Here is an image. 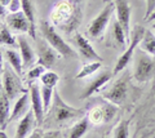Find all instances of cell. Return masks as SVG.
I'll use <instances>...</instances> for the list:
<instances>
[{
    "instance_id": "obj_1",
    "label": "cell",
    "mask_w": 155,
    "mask_h": 138,
    "mask_svg": "<svg viewBox=\"0 0 155 138\" xmlns=\"http://www.w3.org/2000/svg\"><path fill=\"white\" fill-rule=\"evenodd\" d=\"M51 20L53 25H56L58 28L66 31L67 34H71L80 25L81 21L80 8L71 2H61L52 11Z\"/></svg>"
},
{
    "instance_id": "obj_2",
    "label": "cell",
    "mask_w": 155,
    "mask_h": 138,
    "mask_svg": "<svg viewBox=\"0 0 155 138\" xmlns=\"http://www.w3.org/2000/svg\"><path fill=\"white\" fill-rule=\"evenodd\" d=\"M85 108H75L67 104L58 90L54 89L52 101V120L57 124H64V123L71 120L74 117H80L85 115Z\"/></svg>"
},
{
    "instance_id": "obj_3",
    "label": "cell",
    "mask_w": 155,
    "mask_h": 138,
    "mask_svg": "<svg viewBox=\"0 0 155 138\" xmlns=\"http://www.w3.org/2000/svg\"><path fill=\"white\" fill-rule=\"evenodd\" d=\"M40 31H41V35L44 36V39L47 40L48 44L51 47H53L62 57H65V58H76L78 57L76 52L62 39L61 35L56 31V28L48 21L40 22Z\"/></svg>"
},
{
    "instance_id": "obj_4",
    "label": "cell",
    "mask_w": 155,
    "mask_h": 138,
    "mask_svg": "<svg viewBox=\"0 0 155 138\" xmlns=\"http://www.w3.org/2000/svg\"><path fill=\"white\" fill-rule=\"evenodd\" d=\"M155 75V56L138 49L134 52V71L133 76L138 83H146Z\"/></svg>"
},
{
    "instance_id": "obj_5",
    "label": "cell",
    "mask_w": 155,
    "mask_h": 138,
    "mask_svg": "<svg viewBox=\"0 0 155 138\" xmlns=\"http://www.w3.org/2000/svg\"><path fill=\"white\" fill-rule=\"evenodd\" d=\"M145 28L142 26H136L133 28V31H132V34H130V40H129V47H128V49L123 52V54L119 57V59H118V62L115 63V67H114V71H113V74L114 75H118L120 71H123L125 67L128 66V63L130 62V59H132V57L134 54V49L137 48V45L141 43L142 40V36L145 34Z\"/></svg>"
},
{
    "instance_id": "obj_6",
    "label": "cell",
    "mask_w": 155,
    "mask_h": 138,
    "mask_svg": "<svg viewBox=\"0 0 155 138\" xmlns=\"http://www.w3.org/2000/svg\"><path fill=\"white\" fill-rule=\"evenodd\" d=\"M114 11H115V3L114 2L106 3L105 8L102 9V12H101L98 16H97L94 20L89 23L88 28H87V32H88V35L91 37H93V39H98V37L102 36L106 26L109 25L111 14H113Z\"/></svg>"
},
{
    "instance_id": "obj_7",
    "label": "cell",
    "mask_w": 155,
    "mask_h": 138,
    "mask_svg": "<svg viewBox=\"0 0 155 138\" xmlns=\"http://www.w3.org/2000/svg\"><path fill=\"white\" fill-rule=\"evenodd\" d=\"M2 79H3L2 88L5 90V93H7L9 99L16 98V96L18 93L26 92V90L22 89V82H21V79H19V75L13 69H9V67L4 69L3 67Z\"/></svg>"
},
{
    "instance_id": "obj_8",
    "label": "cell",
    "mask_w": 155,
    "mask_h": 138,
    "mask_svg": "<svg viewBox=\"0 0 155 138\" xmlns=\"http://www.w3.org/2000/svg\"><path fill=\"white\" fill-rule=\"evenodd\" d=\"M127 92H128V74H124L107 90H105L104 97L111 103L120 104L123 103L125 97H127Z\"/></svg>"
},
{
    "instance_id": "obj_9",
    "label": "cell",
    "mask_w": 155,
    "mask_h": 138,
    "mask_svg": "<svg viewBox=\"0 0 155 138\" xmlns=\"http://www.w3.org/2000/svg\"><path fill=\"white\" fill-rule=\"evenodd\" d=\"M30 101H31V110L34 111V115L36 119V124H43L44 120V103L41 98V89L39 88L38 84H30Z\"/></svg>"
},
{
    "instance_id": "obj_10",
    "label": "cell",
    "mask_w": 155,
    "mask_h": 138,
    "mask_svg": "<svg viewBox=\"0 0 155 138\" xmlns=\"http://www.w3.org/2000/svg\"><path fill=\"white\" fill-rule=\"evenodd\" d=\"M115 3V12H116V20L122 25L123 30L127 35L128 43L130 40V34L129 31V23H130V5L128 0H114Z\"/></svg>"
},
{
    "instance_id": "obj_11",
    "label": "cell",
    "mask_w": 155,
    "mask_h": 138,
    "mask_svg": "<svg viewBox=\"0 0 155 138\" xmlns=\"http://www.w3.org/2000/svg\"><path fill=\"white\" fill-rule=\"evenodd\" d=\"M38 52H39V57H38V63L39 65H43L45 69H51L56 65L58 54L60 53H58L53 47L48 45L44 41H39Z\"/></svg>"
},
{
    "instance_id": "obj_12",
    "label": "cell",
    "mask_w": 155,
    "mask_h": 138,
    "mask_svg": "<svg viewBox=\"0 0 155 138\" xmlns=\"http://www.w3.org/2000/svg\"><path fill=\"white\" fill-rule=\"evenodd\" d=\"M113 75H114V74L110 72V71H102V72H100V74L97 75L96 78L85 87V89L83 90V93L80 94V99H85V98L91 97L92 94L97 93L101 88L104 87V85H106V84L110 82L111 78H113Z\"/></svg>"
},
{
    "instance_id": "obj_13",
    "label": "cell",
    "mask_w": 155,
    "mask_h": 138,
    "mask_svg": "<svg viewBox=\"0 0 155 138\" xmlns=\"http://www.w3.org/2000/svg\"><path fill=\"white\" fill-rule=\"evenodd\" d=\"M75 43L78 45V50H79L80 56L83 57L84 59L87 61H98V62H102V57H101L97 52L93 49V47L91 45V43L88 41L85 36H83L81 34H78L75 35Z\"/></svg>"
},
{
    "instance_id": "obj_14",
    "label": "cell",
    "mask_w": 155,
    "mask_h": 138,
    "mask_svg": "<svg viewBox=\"0 0 155 138\" xmlns=\"http://www.w3.org/2000/svg\"><path fill=\"white\" fill-rule=\"evenodd\" d=\"M5 21L8 27L16 32H28L30 30V23H28V20L23 11L11 12L5 17Z\"/></svg>"
},
{
    "instance_id": "obj_15",
    "label": "cell",
    "mask_w": 155,
    "mask_h": 138,
    "mask_svg": "<svg viewBox=\"0 0 155 138\" xmlns=\"http://www.w3.org/2000/svg\"><path fill=\"white\" fill-rule=\"evenodd\" d=\"M35 121H36V119H35V115H34V111L28 110V112L26 115H23V117L19 120L14 138H26L28 136V133L31 132Z\"/></svg>"
},
{
    "instance_id": "obj_16",
    "label": "cell",
    "mask_w": 155,
    "mask_h": 138,
    "mask_svg": "<svg viewBox=\"0 0 155 138\" xmlns=\"http://www.w3.org/2000/svg\"><path fill=\"white\" fill-rule=\"evenodd\" d=\"M17 40H18V45H19V52H21L19 54H21V57H22L23 69H28L36 59L35 52H34L31 45L28 44V41L23 36H18Z\"/></svg>"
},
{
    "instance_id": "obj_17",
    "label": "cell",
    "mask_w": 155,
    "mask_h": 138,
    "mask_svg": "<svg viewBox=\"0 0 155 138\" xmlns=\"http://www.w3.org/2000/svg\"><path fill=\"white\" fill-rule=\"evenodd\" d=\"M21 9L26 14L28 23H30V30L28 35L31 39L36 40V22H35V5H34L32 0H21Z\"/></svg>"
},
{
    "instance_id": "obj_18",
    "label": "cell",
    "mask_w": 155,
    "mask_h": 138,
    "mask_svg": "<svg viewBox=\"0 0 155 138\" xmlns=\"http://www.w3.org/2000/svg\"><path fill=\"white\" fill-rule=\"evenodd\" d=\"M11 114L12 112H9V98L5 90L2 88L0 90V129L2 130L7 128L8 121L11 120Z\"/></svg>"
},
{
    "instance_id": "obj_19",
    "label": "cell",
    "mask_w": 155,
    "mask_h": 138,
    "mask_svg": "<svg viewBox=\"0 0 155 138\" xmlns=\"http://www.w3.org/2000/svg\"><path fill=\"white\" fill-rule=\"evenodd\" d=\"M28 99H30V93L23 92V94L14 103L13 111L11 114V120H16V119L21 117L22 115H26L28 112Z\"/></svg>"
},
{
    "instance_id": "obj_20",
    "label": "cell",
    "mask_w": 155,
    "mask_h": 138,
    "mask_svg": "<svg viewBox=\"0 0 155 138\" xmlns=\"http://www.w3.org/2000/svg\"><path fill=\"white\" fill-rule=\"evenodd\" d=\"M89 124H91V119L88 116V114H85V115L81 116L80 120L70 129L69 138H81L87 133V130L89 129Z\"/></svg>"
},
{
    "instance_id": "obj_21",
    "label": "cell",
    "mask_w": 155,
    "mask_h": 138,
    "mask_svg": "<svg viewBox=\"0 0 155 138\" xmlns=\"http://www.w3.org/2000/svg\"><path fill=\"white\" fill-rule=\"evenodd\" d=\"M111 110L110 106H105V107H94L88 116L91 119V123L93 124H101V123H105V121H109L110 120V115H109V111Z\"/></svg>"
},
{
    "instance_id": "obj_22",
    "label": "cell",
    "mask_w": 155,
    "mask_h": 138,
    "mask_svg": "<svg viewBox=\"0 0 155 138\" xmlns=\"http://www.w3.org/2000/svg\"><path fill=\"white\" fill-rule=\"evenodd\" d=\"M5 54V58L7 61L11 65V67L16 71L18 75H22V70H23V62H22V57L21 54H18L16 50H12V49H7L4 52Z\"/></svg>"
},
{
    "instance_id": "obj_23",
    "label": "cell",
    "mask_w": 155,
    "mask_h": 138,
    "mask_svg": "<svg viewBox=\"0 0 155 138\" xmlns=\"http://www.w3.org/2000/svg\"><path fill=\"white\" fill-rule=\"evenodd\" d=\"M140 49L146 52L150 56H155V35L151 31H145L142 40L140 43Z\"/></svg>"
},
{
    "instance_id": "obj_24",
    "label": "cell",
    "mask_w": 155,
    "mask_h": 138,
    "mask_svg": "<svg viewBox=\"0 0 155 138\" xmlns=\"http://www.w3.org/2000/svg\"><path fill=\"white\" fill-rule=\"evenodd\" d=\"M113 39H114V41L116 43V45H118L119 48H122V49H124L125 43L128 41L127 35H125L123 27H122V25L119 23L118 20H115L114 23H113Z\"/></svg>"
},
{
    "instance_id": "obj_25",
    "label": "cell",
    "mask_w": 155,
    "mask_h": 138,
    "mask_svg": "<svg viewBox=\"0 0 155 138\" xmlns=\"http://www.w3.org/2000/svg\"><path fill=\"white\" fill-rule=\"evenodd\" d=\"M100 69H101V62H98V61H91V62L85 63L83 67H81V70L76 74L75 79H84L87 76L94 74L96 71Z\"/></svg>"
},
{
    "instance_id": "obj_26",
    "label": "cell",
    "mask_w": 155,
    "mask_h": 138,
    "mask_svg": "<svg viewBox=\"0 0 155 138\" xmlns=\"http://www.w3.org/2000/svg\"><path fill=\"white\" fill-rule=\"evenodd\" d=\"M0 41H2V44L4 45H16V39H14V36L11 34V31H9V27L5 26L4 23H2V26H0Z\"/></svg>"
},
{
    "instance_id": "obj_27",
    "label": "cell",
    "mask_w": 155,
    "mask_h": 138,
    "mask_svg": "<svg viewBox=\"0 0 155 138\" xmlns=\"http://www.w3.org/2000/svg\"><path fill=\"white\" fill-rule=\"evenodd\" d=\"M129 137V121L122 120L115 127L113 132V138H128Z\"/></svg>"
},
{
    "instance_id": "obj_28",
    "label": "cell",
    "mask_w": 155,
    "mask_h": 138,
    "mask_svg": "<svg viewBox=\"0 0 155 138\" xmlns=\"http://www.w3.org/2000/svg\"><path fill=\"white\" fill-rule=\"evenodd\" d=\"M40 80H41L43 85H45V87L54 88L58 83V80H60V76H58V74L53 72V71H45V72L41 75Z\"/></svg>"
},
{
    "instance_id": "obj_29",
    "label": "cell",
    "mask_w": 155,
    "mask_h": 138,
    "mask_svg": "<svg viewBox=\"0 0 155 138\" xmlns=\"http://www.w3.org/2000/svg\"><path fill=\"white\" fill-rule=\"evenodd\" d=\"M53 93H54V88L45 87V85H43V87H41V98H43V103H44V110H45V112L49 110V107H51V104H52Z\"/></svg>"
},
{
    "instance_id": "obj_30",
    "label": "cell",
    "mask_w": 155,
    "mask_h": 138,
    "mask_svg": "<svg viewBox=\"0 0 155 138\" xmlns=\"http://www.w3.org/2000/svg\"><path fill=\"white\" fill-rule=\"evenodd\" d=\"M45 70H47V69L44 67V66L38 63V66L32 67V69L27 72V79L30 80V82H32V80H35V79H38V78H41V75L45 72Z\"/></svg>"
},
{
    "instance_id": "obj_31",
    "label": "cell",
    "mask_w": 155,
    "mask_h": 138,
    "mask_svg": "<svg viewBox=\"0 0 155 138\" xmlns=\"http://www.w3.org/2000/svg\"><path fill=\"white\" fill-rule=\"evenodd\" d=\"M146 2V13H145V20H149V17L155 12V0H145Z\"/></svg>"
},
{
    "instance_id": "obj_32",
    "label": "cell",
    "mask_w": 155,
    "mask_h": 138,
    "mask_svg": "<svg viewBox=\"0 0 155 138\" xmlns=\"http://www.w3.org/2000/svg\"><path fill=\"white\" fill-rule=\"evenodd\" d=\"M61 133L58 130H48L43 134V138H60Z\"/></svg>"
},
{
    "instance_id": "obj_33",
    "label": "cell",
    "mask_w": 155,
    "mask_h": 138,
    "mask_svg": "<svg viewBox=\"0 0 155 138\" xmlns=\"http://www.w3.org/2000/svg\"><path fill=\"white\" fill-rule=\"evenodd\" d=\"M19 7H21V0H12L11 5H9V11L11 12H18Z\"/></svg>"
},
{
    "instance_id": "obj_34",
    "label": "cell",
    "mask_w": 155,
    "mask_h": 138,
    "mask_svg": "<svg viewBox=\"0 0 155 138\" xmlns=\"http://www.w3.org/2000/svg\"><path fill=\"white\" fill-rule=\"evenodd\" d=\"M43 134H44V132L38 128V129L31 132V134L28 136V138H43Z\"/></svg>"
},
{
    "instance_id": "obj_35",
    "label": "cell",
    "mask_w": 155,
    "mask_h": 138,
    "mask_svg": "<svg viewBox=\"0 0 155 138\" xmlns=\"http://www.w3.org/2000/svg\"><path fill=\"white\" fill-rule=\"evenodd\" d=\"M11 3H12V0H0V5L2 7H8V5H11Z\"/></svg>"
},
{
    "instance_id": "obj_36",
    "label": "cell",
    "mask_w": 155,
    "mask_h": 138,
    "mask_svg": "<svg viewBox=\"0 0 155 138\" xmlns=\"http://www.w3.org/2000/svg\"><path fill=\"white\" fill-rule=\"evenodd\" d=\"M0 138H8V136L5 134V132H4V130L0 132Z\"/></svg>"
},
{
    "instance_id": "obj_37",
    "label": "cell",
    "mask_w": 155,
    "mask_h": 138,
    "mask_svg": "<svg viewBox=\"0 0 155 138\" xmlns=\"http://www.w3.org/2000/svg\"><path fill=\"white\" fill-rule=\"evenodd\" d=\"M70 2H71V3H74V4H76V5H79V4L83 2V0H70Z\"/></svg>"
},
{
    "instance_id": "obj_38",
    "label": "cell",
    "mask_w": 155,
    "mask_h": 138,
    "mask_svg": "<svg viewBox=\"0 0 155 138\" xmlns=\"http://www.w3.org/2000/svg\"><path fill=\"white\" fill-rule=\"evenodd\" d=\"M153 20H155V12L151 14V16L149 17V20H147V21H153Z\"/></svg>"
},
{
    "instance_id": "obj_39",
    "label": "cell",
    "mask_w": 155,
    "mask_h": 138,
    "mask_svg": "<svg viewBox=\"0 0 155 138\" xmlns=\"http://www.w3.org/2000/svg\"><path fill=\"white\" fill-rule=\"evenodd\" d=\"M153 28H154V30H155V22L153 23Z\"/></svg>"
},
{
    "instance_id": "obj_40",
    "label": "cell",
    "mask_w": 155,
    "mask_h": 138,
    "mask_svg": "<svg viewBox=\"0 0 155 138\" xmlns=\"http://www.w3.org/2000/svg\"><path fill=\"white\" fill-rule=\"evenodd\" d=\"M104 2H106V3H109V2H111V0H104Z\"/></svg>"
},
{
    "instance_id": "obj_41",
    "label": "cell",
    "mask_w": 155,
    "mask_h": 138,
    "mask_svg": "<svg viewBox=\"0 0 155 138\" xmlns=\"http://www.w3.org/2000/svg\"><path fill=\"white\" fill-rule=\"evenodd\" d=\"M102 138H109V137H107V136H104V137H102Z\"/></svg>"
}]
</instances>
